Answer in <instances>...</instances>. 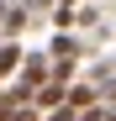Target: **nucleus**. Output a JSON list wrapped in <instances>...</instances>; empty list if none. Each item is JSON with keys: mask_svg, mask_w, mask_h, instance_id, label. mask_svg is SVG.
Segmentation results:
<instances>
[{"mask_svg": "<svg viewBox=\"0 0 116 121\" xmlns=\"http://www.w3.org/2000/svg\"><path fill=\"white\" fill-rule=\"evenodd\" d=\"M69 111H74V116H79V111H95V90H90V84H74V90H69Z\"/></svg>", "mask_w": 116, "mask_h": 121, "instance_id": "obj_1", "label": "nucleus"}, {"mask_svg": "<svg viewBox=\"0 0 116 121\" xmlns=\"http://www.w3.org/2000/svg\"><path fill=\"white\" fill-rule=\"evenodd\" d=\"M27 5H32V11H42V5H53V0H27Z\"/></svg>", "mask_w": 116, "mask_h": 121, "instance_id": "obj_6", "label": "nucleus"}, {"mask_svg": "<svg viewBox=\"0 0 116 121\" xmlns=\"http://www.w3.org/2000/svg\"><path fill=\"white\" fill-rule=\"evenodd\" d=\"M16 63H21V48H16V42H5V48H0V79H5Z\"/></svg>", "mask_w": 116, "mask_h": 121, "instance_id": "obj_2", "label": "nucleus"}, {"mask_svg": "<svg viewBox=\"0 0 116 121\" xmlns=\"http://www.w3.org/2000/svg\"><path fill=\"white\" fill-rule=\"evenodd\" d=\"M21 21H27V11H0V26L5 32H21Z\"/></svg>", "mask_w": 116, "mask_h": 121, "instance_id": "obj_3", "label": "nucleus"}, {"mask_svg": "<svg viewBox=\"0 0 116 121\" xmlns=\"http://www.w3.org/2000/svg\"><path fill=\"white\" fill-rule=\"evenodd\" d=\"M85 121H116V111H111V105H106V111H90Z\"/></svg>", "mask_w": 116, "mask_h": 121, "instance_id": "obj_5", "label": "nucleus"}, {"mask_svg": "<svg viewBox=\"0 0 116 121\" xmlns=\"http://www.w3.org/2000/svg\"><path fill=\"white\" fill-rule=\"evenodd\" d=\"M42 121H79V116H74L69 105H58V111H53V116H42Z\"/></svg>", "mask_w": 116, "mask_h": 121, "instance_id": "obj_4", "label": "nucleus"}]
</instances>
